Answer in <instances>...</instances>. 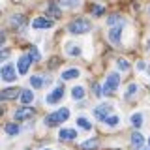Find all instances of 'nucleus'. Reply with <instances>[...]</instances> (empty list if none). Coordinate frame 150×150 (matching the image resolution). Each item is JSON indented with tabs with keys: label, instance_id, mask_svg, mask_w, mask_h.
Here are the masks:
<instances>
[{
	"label": "nucleus",
	"instance_id": "obj_1",
	"mask_svg": "<svg viewBox=\"0 0 150 150\" xmlns=\"http://www.w3.org/2000/svg\"><path fill=\"white\" fill-rule=\"evenodd\" d=\"M92 25L86 21V19H75L68 25V30L71 32V34H86V32H90Z\"/></svg>",
	"mask_w": 150,
	"mask_h": 150
},
{
	"label": "nucleus",
	"instance_id": "obj_2",
	"mask_svg": "<svg viewBox=\"0 0 150 150\" xmlns=\"http://www.w3.org/2000/svg\"><path fill=\"white\" fill-rule=\"evenodd\" d=\"M68 116H69L68 109H58V111H54V112H51V115L45 116V124L47 126H58L60 122L68 120Z\"/></svg>",
	"mask_w": 150,
	"mask_h": 150
},
{
	"label": "nucleus",
	"instance_id": "obj_3",
	"mask_svg": "<svg viewBox=\"0 0 150 150\" xmlns=\"http://www.w3.org/2000/svg\"><path fill=\"white\" fill-rule=\"evenodd\" d=\"M118 83H120L118 73H111L109 77H107L105 84H103V94H105V96H111V94H115L116 88H118Z\"/></svg>",
	"mask_w": 150,
	"mask_h": 150
},
{
	"label": "nucleus",
	"instance_id": "obj_4",
	"mask_svg": "<svg viewBox=\"0 0 150 150\" xmlns=\"http://www.w3.org/2000/svg\"><path fill=\"white\" fill-rule=\"evenodd\" d=\"M15 79H17V71H15V68H13V64L4 66V68H2V81L13 83Z\"/></svg>",
	"mask_w": 150,
	"mask_h": 150
},
{
	"label": "nucleus",
	"instance_id": "obj_5",
	"mask_svg": "<svg viewBox=\"0 0 150 150\" xmlns=\"http://www.w3.org/2000/svg\"><path fill=\"white\" fill-rule=\"evenodd\" d=\"M30 64H32L30 54H23L21 58H19V62H17V71H19V75H26L28 68H30Z\"/></svg>",
	"mask_w": 150,
	"mask_h": 150
},
{
	"label": "nucleus",
	"instance_id": "obj_6",
	"mask_svg": "<svg viewBox=\"0 0 150 150\" xmlns=\"http://www.w3.org/2000/svg\"><path fill=\"white\" fill-rule=\"evenodd\" d=\"M64 92H66V90H64V86H56L54 90L45 98V101L49 103V105H53V103H58V101L64 98Z\"/></svg>",
	"mask_w": 150,
	"mask_h": 150
},
{
	"label": "nucleus",
	"instance_id": "obj_7",
	"mask_svg": "<svg viewBox=\"0 0 150 150\" xmlns=\"http://www.w3.org/2000/svg\"><path fill=\"white\" fill-rule=\"evenodd\" d=\"M112 107L109 105V103H101V105H98L96 109H94V116H96L98 120H105L107 118V115L111 112Z\"/></svg>",
	"mask_w": 150,
	"mask_h": 150
},
{
	"label": "nucleus",
	"instance_id": "obj_8",
	"mask_svg": "<svg viewBox=\"0 0 150 150\" xmlns=\"http://www.w3.org/2000/svg\"><path fill=\"white\" fill-rule=\"evenodd\" d=\"M36 115V111L32 107H21V109L15 111V120H28Z\"/></svg>",
	"mask_w": 150,
	"mask_h": 150
},
{
	"label": "nucleus",
	"instance_id": "obj_9",
	"mask_svg": "<svg viewBox=\"0 0 150 150\" xmlns=\"http://www.w3.org/2000/svg\"><path fill=\"white\" fill-rule=\"evenodd\" d=\"M23 90H19L17 86H13V88H4L2 90V100H15L17 96H21Z\"/></svg>",
	"mask_w": 150,
	"mask_h": 150
},
{
	"label": "nucleus",
	"instance_id": "obj_10",
	"mask_svg": "<svg viewBox=\"0 0 150 150\" xmlns=\"http://www.w3.org/2000/svg\"><path fill=\"white\" fill-rule=\"evenodd\" d=\"M32 26L43 30V28H51V26H53V21H51V19H45V17H38V19L32 21Z\"/></svg>",
	"mask_w": 150,
	"mask_h": 150
},
{
	"label": "nucleus",
	"instance_id": "obj_11",
	"mask_svg": "<svg viewBox=\"0 0 150 150\" xmlns=\"http://www.w3.org/2000/svg\"><path fill=\"white\" fill-rule=\"evenodd\" d=\"M122 28H124V26H112L111 30H109V40H111L115 45H118V43H120V34H122Z\"/></svg>",
	"mask_w": 150,
	"mask_h": 150
},
{
	"label": "nucleus",
	"instance_id": "obj_12",
	"mask_svg": "<svg viewBox=\"0 0 150 150\" xmlns=\"http://www.w3.org/2000/svg\"><path fill=\"white\" fill-rule=\"evenodd\" d=\"M58 137H60V141H73L75 137H77V131L71 129V128H64L58 133Z\"/></svg>",
	"mask_w": 150,
	"mask_h": 150
},
{
	"label": "nucleus",
	"instance_id": "obj_13",
	"mask_svg": "<svg viewBox=\"0 0 150 150\" xmlns=\"http://www.w3.org/2000/svg\"><path fill=\"white\" fill-rule=\"evenodd\" d=\"M107 25L109 26H124L126 19L122 15H111V17H107Z\"/></svg>",
	"mask_w": 150,
	"mask_h": 150
},
{
	"label": "nucleus",
	"instance_id": "obj_14",
	"mask_svg": "<svg viewBox=\"0 0 150 150\" xmlns=\"http://www.w3.org/2000/svg\"><path fill=\"white\" fill-rule=\"evenodd\" d=\"M79 69H75V68H69V69H66V71H62V75L60 77L64 79V81H69V79H77L79 77Z\"/></svg>",
	"mask_w": 150,
	"mask_h": 150
},
{
	"label": "nucleus",
	"instance_id": "obj_15",
	"mask_svg": "<svg viewBox=\"0 0 150 150\" xmlns=\"http://www.w3.org/2000/svg\"><path fill=\"white\" fill-rule=\"evenodd\" d=\"M47 15H51L53 19H58L60 15H62V13H60V8L56 6L54 2H51L49 6H47Z\"/></svg>",
	"mask_w": 150,
	"mask_h": 150
},
{
	"label": "nucleus",
	"instance_id": "obj_16",
	"mask_svg": "<svg viewBox=\"0 0 150 150\" xmlns=\"http://www.w3.org/2000/svg\"><path fill=\"white\" fill-rule=\"evenodd\" d=\"M9 23H11V26H19V28H23L25 26V17L23 15H11V19H9Z\"/></svg>",
	"mask_w": 150,
	"mask_h": 150
},
{
	"label": "nucleus",
	"instance_id": "obj_17",
	"mask_svg": "<svg viewBox=\"0 0 150 150\" xmlns=\"http://www.w3.org/2000/svg\"><path fill=\"white\" fill-rule=\"evenodd\" d=\"M6 133L8 135H17L19 131H21V128H19V124H15V122H9V124H6Z\"/></svg>",
	"mask_w": 150,
	"mask_h": 150
},
{
	"label": "nucleus",
	"instance_id": "obj_18",
	"mask_svg": "<svg viewBox=\"0 0 150 150\" xmlns=\"http://www.w3.org/2000/svg\"><path fill=\"white\" fill-rule=\"evenodd\" d=\"M21 101L25 103V105H28L30 101H34V92H32V90H23V94H21Z\"/></svg>",
	"mask_w": 150,
	"mask_h": 150
},
{
	"label": "nucleus",
	"instance_id": "obj_19",
	"mask_svg": "<svg viewBox=\"0 0 150 150\" xmlns=\"http://www.w3.org/2000/svg\"><path fill=\"white\" fill-rule=\"evenodd\" d=\"M143 143H144L143 135H141L139 131H133V135H131V144H133V146H143Z\"/></svg>",
	"mask_w": 150,
	"mask_h": 150
},
{
	"label": "nucleus",
	"instance_id": "obj_20",
	"mask_svg": "<svg viewBox=\"0 0 150 150\" xmlns=\"http://www.w3.org/2000/svg\"><path fill=\"white\" fill-rule=\"evenodd\" d=\"M71 96L75 98V100H83V98H84V88L83 86H73Z\"/></svg>",
	"mask_w": 150,
	"mask_h": 150
},
{
	"label": "nucleus",
	"instance_id": "obj_21",
	"mask_svg": "<svg viewBox=\"0 0 150 150\" xmlns=\"http://www.w3.org/2000/svg\"><path fill=\"white\" fill-rule=\"evenodd\" d=\"M131 124H133L135 128H141V124H143V115H141V112L131 115Z\"/></svg>",
	"mask_w": 150,
	"mask_h": 150
},
{
	"label": "nucleus",
	"instance_id": "obj_22",
	"mask_svg": "<svg viewBox=\"0 0 150 150\" xmlns=\"http://www.w3.org/2000/svg\"><path fill=\"white\" fill-rule=\"evenodd\" d=\"M77 126H81L83 129H90V128H92V124H90L86 118H83V116H79V118H77Z\"/></svg>",
	"mask_w": 150,
	"mask_h": 150
},
{
	"label": "nucleus",
	"instance_id": "obj_23",
	"mask_svg": "<svg viewBox=\"0 0 150 150\" xmlns=\"http://www.w3.org/2000/svg\"><path fill=\"white\" fill-rule=\"evenodd\" d=\"M60 6L62 8H75V6H79V0H60Z\"/></svg>",
	"mask_w": 150,
	"mask_h": 150
},
{
	"label": "nucleus",
	"instance_id": "obj_24",
	"mask_svg": "<svg viewBox=\"0 0 150 150\" xmlns=\"http://www.w3.org/2000/svg\"><path fill=\"white\" fill-rule=\"evenodd\" d=\"M103 122H105L107 126H116V124H118V116H116V115H111V116H107Z\"/></svg>",
	"mask_w": 150,
	"mask_h": 150
},
{
	"label": "nucleus",
	"instance_id": "obj_25",
	"mask_svg": "<svg viewBox=\"0 0 150 150\" xmlns=\"http://www.w3.org/2000/svg\"><path fill=\"white\" fill-rule=\"evenodd\" d=\"M98 146V139H92V141H86V143H83V148L84 150H92Z\"/></svg>",
	"mask_w": 150,
	"mask_h": 150
},
{
	"label": "nucleus",
	"instance_id": "obj_26",
	"mask_svg": "<svg viewBox=\"0 0 150 150\" xmlns=\"http://www.w3.org/2000/svg\"><path fill=\"white\" fill-rule=\"evenodd\" d=\"M30 84H32L34 88H41V84H43V79H41V77H32V79H30Z\"/></svg>",
	"mask_w": 150,
	"mask_h": 150
},
{
	"label": "nucleus",
	"instance_id": "obj_27",
	"mask_svg": "<svg viewBox=\"0 0 150 150\" xmlns=\"http://www.w3.org/2000/svg\"><path fill=\"white\" fill-rule=\"evenodd\" d=\"M116 66H118L120 69H124V71H128V69H129V62H128V60H124V58H120L118 62H116Z\"/></svg>",
	"mask_w": 150,
	"mask_h": 150
},
{
	"label": "nucleus",
	"instance_id": "obj_28",
	"mask_svg": "<svg viewBox=\"0 0 150 150\" xmlns=\"http://www.w3.org/2000/svg\"><path fill=\"white\" fill-rule=\"evenodd\" d=\"M90 11H92L96 17H100V15H103V11H105V9H103L101 6H92V9H90Z\"/></svg>",
	"mask_w": 150,
	"mask_h": 150
},
{
	"label": "nucleus",
	"instance_id": "obj_29",
	"mask_svg": "<svg viewBox=\"0 0 150 150\" xmlns=\"http://www.w3.org/2000/svg\"><path fill=\"white\" fill-rule=\"evenodd\" d=\"M30 58H32V62H38V60H40V54H38V49H34V47H32L30 49Z\"/></svg>",
	"mask_w": 150,
	"mask_h": 150
},
{
	"label": "nucleus",
	"instance_id": "obj_30",
	"mask_svg": "<svg viewBox=\"0 0 150 150\" xmlns=\"http://www.w3.org/2000/svg\"><path fill=\"white\" fill-rule=\"evenodd\" d=\"M68 51H69V54H73V56L81 54V49H79V47H68Z\"/></svg>",
	"mask_w": 150,
	"mask_h": 150
},
{
	"label": "nucleus",
	"instance_id": "obj_31",
	"mask_svg": "<svg viewBox=\"0 0 150 150\" xmlns=\"http://www.w3.org/2000/svg\"><path fill=\"white\" fill-rule=\"evenodd\" d=\"M135 90H137V84H129V88H128V94H126V96L128 98H131L135 94Z\"/></svg>",
	"mask_w": 150,
	"mask_h": 150
},
{
	"label": "nucleus",
	"instance_id": "obj_32",
	"mask_svg": "<svg viewBox=\"0 0 150 150\" xmlns=\"http://www.w3.org/2000/svg\"><path fill=\"white\" fill-rule=\"evenodd\" d=\"M148 144H150V139H148Z\"/></svg>",
	"mask_w": 150,
	"mask_h": 150
},
{
	"label": "nucleus",
	"instance_id": "obj_33",
	"mask_svg": "<svg viewBox=\"0 0 150 150\" xmlns=\"http://www.w3.org/2000/svg\"><path fill=\"white\" fill-rule=\"evenodd\" d=\"M26 150H30V148H26Z\"/></svg>",
	"mask_w": 150,
	"mask_h": 150
}]
</instances>
